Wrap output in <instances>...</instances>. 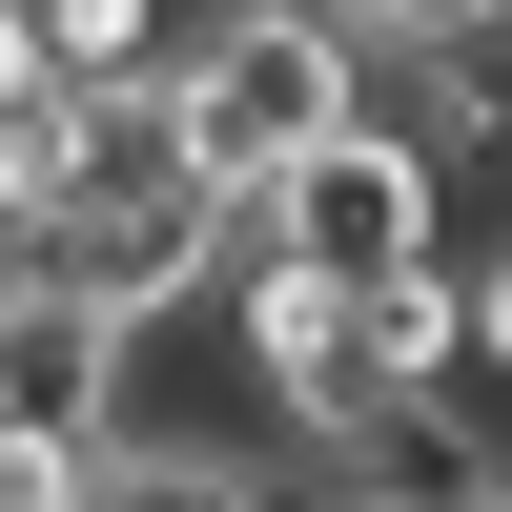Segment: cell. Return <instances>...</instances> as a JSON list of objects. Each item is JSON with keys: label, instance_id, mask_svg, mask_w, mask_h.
I'll return each instance as SVG.
<instances>
[{"label": "cell", "instance_id": "5b68a950", "mask_svg": "<svg viewBox=\"0 0 512 512\" xmlns=\"http://www.w3.org/2000/svg\"><path fill=\"white\" fill-rule=\"evenodd\" d=\"M123 308H82L62 267H0V431H103Z\"/></svg>", "mask_w": 512, "mask_h": 512}, {"label": "cell", "instance_id": "3957f363", "mask_svg": "<svg viewBox=\"0 0 512 512\" xmlns=\"http://www.w3.org/2000/svg\"><path fill=\"white\" fill-rule=\"evenodd\" d=\"M226 328H246V390H267V431L308 451V472H349L369 431H390V369H369V308L328 267H287V246H226Z\"/></svg>", "mask_w": 512, "mask_h": 512}, {"label": "cell", "instance_id": "ba28073f", "mask_svg": "<svg viewBox=\"0 0 512 512\" xmlns=\"http://www.w3.org/2000/svg\"><path fill=\"white\" fill-rule=\"evenodd\" d=\"M472 21H512V0H349V41H472Z\"/></svg>", "mask_w": 512, "mask_h": 512}, {"label": "cell", "instance_id": "52a82bcc", "mask_svg": "<svg viewBox=\"0 0 512 512\" xmlns=\"http://www.w3.org/2000/svg\"><path fill=\"white\" fill-rule=\"evenodd\" d=\"M0 512H123V451L103 431H0Z\"/></svg>", "mask_w": 512, "mask_h": 512}, {"label": "cell", "instance_id": "7a4b0ae2", "mask_svg": "<svg viewBox=\"0 0 512 512\" xmlns=\"http://www.w3.org/2000/svg\"><path fill=\"white\" fill-rule=\"evenodd\" d=\"M369 103V41L328 21V0H185L164 21V123H185V164L205 185H267L287 144H328V123Z\"/></svg>", "mask_w": 512, "mask_h": 512}, {"label": "cell", "instance_id": "6da1fadb", "mask_svg": "<svg viewBox=\"0 0 512 512\" xmlns=\"http://www.w3.org/2000/svg\"><path fill=\"white\" fill-rule=\"evenodd\" d=\"M246 246V205L185 164V123H164V82H82V164L41 185L21 267H62L82 308H164V287H205Z\"/></svg>", "mask_w": 512, "mask_h": 512}, {"label": "cell", "instance_id": "9c48e42d", "mask_svg": "<svg viewBox=\"0 0 512 512\" xmlns=\"http://www.w3.org/2000/svg\"><path fill=\"white\" fill-rule=\"evenodd\" d=\"M472 349L512 369V246H472Z\"/></svg>", "mask_w": 512, "mask_h": 512}, {"label": "cell", "instance_id": "8992f818", "mask_svg": "<svg viewBox=\"0 0 512 512\" xmlns=\"http://www.w3.org/2000/svg\"><path fill=\"white\" fill-rule=\"evenodd\" d=\"M21 21H41L62 82H164V21H185V0H21Z\"/></svg>", "mask_w": 512, "mask_h": 512}, {"label": "cell", "instance_id": "277c9868", "mask_svg": "<svg viewBox=\"0 0 512 512\" xmlns=\"http://www.w3.org/2000/svg\"><path fill=\"white\" fill-rule=\"evenodd\" d=\"M246 246H287V267H328V287H369V267H410V246H451V185H431V144H390V123H328V144H287L267 185H246Z\"/></svg>", "mask_w": 512, "mask_h": 512}]
</instances>
